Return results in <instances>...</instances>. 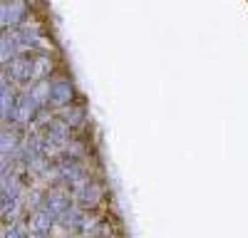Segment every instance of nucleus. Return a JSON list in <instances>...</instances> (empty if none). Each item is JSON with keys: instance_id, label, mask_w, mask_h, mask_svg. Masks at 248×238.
<instances>
[{"instance_id": "obj_15", "label": "nucleus", "mask_w": 248, "mask_h": 238, "mask_svg": "<svg viewBox=\"0 0 248 238\" xmlns=\"http://www.w3.org/2000/svg\"><path fill=\"white\" fill-rule=\"evenodd\" d=\"M13 147H15V136L3 132V144H0V149H3V159H8V151H13Z\"/></svg>"}, {"instance_id": "obj_4", "label": "nucleus", "mask_w": 248, "mask_h": 238, "mask_svg": "<svg viewBox=\"0 0 248 238\" xmlns=\"http://www.w3.org/2000/svg\"><path fill=\"white\" fill-rule=\"evenodd\" d=\"M72 85H70V79L65 77H60L55 79V82L50 85V104L55 107H70L72 104Z\"/></svg>"}, {"instance_id": "obj_2", "label": "nucleus", "mask_w": 248, "mask_h": 238, "mask_svg": "<svg viewBox=\"0 0 248 238\" xmlns=\"http://www.w3.org/2000/svg\"><path fill=\"white\" fill-rule=\"evenodd\" d=\"M55 213H50L45 206L43 208H37L35 213H32V218H30V223H28V231H30V236L32 238H45L47 233H50V228H52V221H55Z\"/></svg>"}, {"instance_id": "obj_10", "label": "nucleus", "mask_w": 248, "mask_h": 238, "mask_svg": "<svg viewBox=\"0 0 248 238\" xmlns=\"http://www.w3.org/2000/svg\"><path fill=\"white\" fill-rule=\"evenodd\" d=\"M82 221H85V216H82L77 208H67L65 213L60 216V226L62 228H82Z\"/></svg>"}, {"instance_id": "obj_16", "label": "nucleus", "mask_w": 248, "mask_h": 238, "mask_svg": "<svg viewBox=\"0 0 248 238\" xmlns=\"http://www.w3.org/2000/svg\"><path fill=\"white\" fill-rule=\"evenodd\" d=\"M3 238H23V226H17V223L5 226L3 228Z\"/></svg>"}, {"instance_id": "obj_5", "label": "nucleus", "mask_w": 248, "mask_h": 238, "mask_svg": "<svg viewBox=\"0 0 248 238\" xmlns=\"http://www.w3.org/2000/svg\"><path fill=\"white\" fill-rule=\"evenodd\" d=\"M10 77L17 82H35V57H15L10 62Z\"/></svg>"}, {"instance_id": "obj_6", "label": "nucleus", "mask_w": 248, "mask_h": 238, "mask_svg": "<svg viewBox=\"0 0 248 238\" xmlns=\"http://www.w3.org/2000/svg\"><path fill=\"white\" fill-rule=\"evenodd\" d=\"M10 35H13V40L17 43L20 50H30V47H40V45H43V37H40L35 25H23V28H17Z\"/></svg>"}, {"instance_id": "obj_13", "label": "nucleus", "mask_w": 248, "mask_h": 238, "mask_svg": "<svg viewBox=\"0 0 248 238\" xmlns=\"http://www.w3.org/2000/svg\"><path fill=\"white\" fill-rule=\"evenodd\" d=\"M47 70H50V60L45 55L35 57V82H43V77L47 74Z\"/></svg>"}, {"instance_id": "obj_12", "label": "nucleus", "mask_w": 248, "mask_h": 238, "mask_svg": "<svg viewBox=\"0 0 248 238\" xmlns=\"http://www.w3.org/2000/svg\"><path fill=\"white\" fill-rule=\"evenodd\" d=\"M17 43L13 40V35H3V52H0V57H3V62L10 65L13 60H15V52H17Z\"/></svg>"}, {"instance_id": "obj_9", "label": "nucleus", "mask_w": 248, "mask_h": 238, "mask_svg": "<svg viewBox=\"0 0 248 238\" xmlns=\"http://www.w3.org/2000/svg\"><path fill=\"white\" fill-rule=\"evenodd\" d=\"M15 104L17 102H15V97H13L8 82H3V85H0V114H3V119H8L15 112Z\"/></svg>"}, {"instance_id": "obj_8", "label": "nucleus", "mask_w": 248, "mask_h": 238, "mask_svg": "<svg viewBox=\"0 0 248 238\" xmlns=\"http://www.w3.org/2000/svg\"><path fill=\"white\" fill-rule=\"evenodd\" d=\"M67 204H70V196H67L65 191H50V193H47V204H45V208L60 218L62 213L67 211Z\"/></svg>"}, {"instance_id": "obj_14", "label": "nucleus", "mask_w": 248, "mask_h": 238, "mask_svg": "<svg viewBox=\"0 0 248 238\" xmlns=\"http://www.w3.org/2000/svg\"><path fill=\"white\" fill-rule=\"evenodd\" d=\"M62 122H65L67 127H70V124H79V122H82V112L75 109V107H72V109H65V112H62Z\"/></svg>"}, {"instance_id": "obj_3", "label": "nucleus", "mask_w": 248, "mask_h": 238, "mask_svg": "<svg viewBox=\"0 0 248 238\" xmlns=\"http://www.w3.org/2000/svg\"><path fill=\"white\" fill-rule=\"evenodd\" d=\"M37 102L32 99V94L30 92H25L23 97H20V102L15 104V112H13V119L20 124V127H25V124H30L32 119H35V114H37Z\"/></svg>"}, {"instance_id": "obj_7", "label": "nucleus", "mask_w": 248, "mask_h": 238, "mask_svg": "<svg viewBox=\"0 0 248 238\" xmlns=\"http://www.w3.org/2000/svg\"><path fill=\"white\" fill-rule=\"evenodd\" d=\"M75 198H77L79 206L90 208V206H94L99 198H102V189L94 181H87V184H82L79 189H75Z\"/></svg>"}, {"instance_id": "obj_1", "label": "nucleus", "mask_w": 248, "mask_h": 238, "mask_svg": "<svg viewBox=\"0 0 248 238\" xmlns=\"http://www.w3.org/2000/svg\"><path fill=\"white\" fill-rule=\"evenodd\" d=\"M25 13H28V5L23 3V0L3 3V8H0V23H3V28H17L20 23H23Z\"/></svg>"}, {"instance_id": "obj_11", "label": "nucleus", "mask_w": 248, "mask_h": 238, "mask_svg": "<svg viewBox=\"0 0 248 238\" xmlns=\"http://www.w3.org/2000/svg\"><path fill=\"white\" fill-rule=\"evenodd\" d=\"M28 92L32 94V99H35V102H37L40 107L50 102V82H35Z\"/></svg>"}]
</instances>
